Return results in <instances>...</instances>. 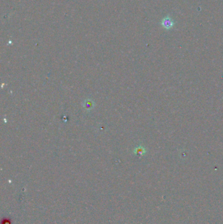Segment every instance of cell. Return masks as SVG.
Wrapping results in <instances>:
<instances>
[{
    "instance_id": "obj_1",
    "label": "cell",
    "mask_w": 223,
    "mask_h": 224,
    "mask_svg": "<svg viewBox=\"0 0 223 224\" xmlns=\"http://www.w3.org/2000/svg\"><path fill=\"white\" fill-rule=\"evenodd\" d=\"M162 26L165 28V29H170L172 28L173 25H174V22L172 20L169 16H167L166 17H165L162 21Z\"/></svg>"
}]
</instances>
